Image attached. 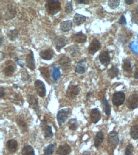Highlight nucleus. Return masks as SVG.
Here are the masks:
<instances>
[{"label":"nucleus","mask_w":138,"mask_h":155,"mask_svg":"<svg viewBox=\"0 0 138 155\" xmlns=\"http://www.w3.org/2000/svg\"><path fill=\"white\" fill-rule=\"evenodd\" d=\"M46 10L50 15H55L61 10V3L58 0H49L45 4Z\"/></svg>","instance_id":"f257e3e1"},{"label":"nucleus","mask_w":138,"mask_h":155,"mask_svg":"<svg viewBox=\"0 0 138 155\" xmlns=\"http://www.w3.org/2000/svg\"><path fill=\"white\" fill-rule=\"evenodd\" d=\"M69 111L70 109L66 108V109H63L58 112V115H57V119H58V122L59 126L63 125L65 123L66 120L68 119Z\"/></svg>","instance_id":"f03ea898"},{"label":"nucleus","mask_w":138,"mask_h":155,"mask_svg":"<svg viewBox=\"0 0 138 155\" xmlns=\"http://www.w3.org/2000/svg\"><path fill=\"white\" fill-rule=\"evenodd\" d=\"M68 39L67 37L64 36H58L55 37L54 40V45L55 46V48L59 50L62 48L64 47V46L68 44Z\"/></svg>","instance_id":"7ed1b4c3"},{"label":"nucleus","mask_w":138,"mask_h":155,"mask_svg":"<svg viewBox=\"0 0 138 155\" xmlns=\"http://www.w3.org/2000/svg\"><path fill=\"white\" fill-rule=\"evenodd\" d=\"M125 99V95L124 93L121 91L117 92L114 93V95L113 96L112 102H113V104L115 106H119L123 104Z\"/></svg>","instance_id":"20e7f679"},{"label":"nucleus","mask_w":138,"mask_h":155,"mask_svg":"<svg viewBox=\"0 0 138 155\" xmlns=\"http://www.w3.org/2000/svg\"><path fill=\"white\" fill-rule=\"evenodd\" d=\"M127 106L130 109H135L138 107V93H133L128 97Z\"/></svg>","instance_id":"39448f33"},{"label":"nucleus","mask_w":138,"mask_h":155,"mask_svg":"<svg viewBox=\"0 0 138 155\" xmlns=\"http://www.w3.org/2000/svg\"><path fill=\"white\" fill-rule=\"evenodd\" d=\"M35 87L38 95L41 97H45L46 95V88L44 83L38 79L35 82Z\"/></svg>","instance_id":"423d86ee"},{"label":"nucleus","mask_w":138,"mask_h":155,"mask_svg":"<svg viewBox=\"0 0 138 155\" xmlns=\"http://www.w3.org/2000/svg\"><path fill=\"white\" fill-rule=\"evenodd\" d=\"M80 92V88L78 85L71 84L66 92V97L69 98H74L77 97Z\"/></svg>","instance_id":"0eeeda50"},{"label":"nucleus","mask_w":138,"mask_h":155,"mask_svg":"<svg viewBox=\"0 0 138 155\" xmlns=\"http://www.w3.org/2000/svg\"><path fill=\"white\" fill-rule=\"evenodd\" d=\"M108 141L109 145L113 148H115L119 143V138L118 133L115 131H112L108 135Z\"/></svg>","instance_id":"6e6552de"},{"label":"nucleus","mask_w":138,"mask_h":155,"mask_svg":"<svg viewBox=\"0 0 138 155\" xmlns=\"http://www.w3.org/2000/svg\"><path fill=\"white\" fill-rule=\"evenodd\" d=\"M101 45L99 41L97 39H94L90 43L89 46V53L91 55H94L95 53H96L101 48Z\"/></svg>","instance_id":"1a4fd4ad"},{"label":"nucleus","mask_w":138,"mask_h":155,"mask_svg":"<svg viewBox=\"0 0 138 155\" xmlns=\"http://www.w3.org/2000/svg\"><path fill=\"white\" fill-rule=\"evenodd\" d=\"M26 65L28 68H30L31 70H34L36 68L35 66V60L34 57V54L32 50H30V53L26 56Z\"/></svg>","instance_id":"9d476101"},{"label":"nucleus","mask_w":138,"mask_h":155,"mask_svg":"<svg viewBox=\"0 0 138 155\" xmlns=\"http://www.w3.org/2000/svg\"><path fill=\"white\" fill-rule=\"evenodd\" d=\"M27 102L29 103L30 106L36 112H38L40 111L38 101L37 98L34 95H27Z\"/></svg>","instance_id":"9b49d317"},{"label":"nucleus","mask_w":138,"mask_h":155,"mask_svg":"<svg viewBox=\"0 0 138 155\" xmlns=\"http://www.w3.org/2000/svg\"><path fill=\"white\" fill-rule=\"evenodd\" d=\"M99 60L100 62L102 64V65H103L104 66H108V64L110 62V55H109V54L108 51H103V52L99 55Z\"/></svg>","instance_id":"f8f14e48"},{"label":"nucleus","mask_w":138,"mask_h":155,"mask_svg":"<svg viewBox=\"0 0 138 155\" xmlns=\"http://www.w3.org/2000/svg\"><path fill=\"white\" fill-rule=\"evenodd\" d=\"M59 64L63 70H67L71 67V60L67 56L63 55L59 59Z\"/></svg>","instance_id":"ddd939ff"},{"label":"nucleus","mask_w":138,"mask_h":155,"mask_svg":"<svg viewBox=\"0 0 138 155\" xmlns=\"http://www.w3.org/2000/svg\"><path fill=\"white\" fill-rule=\"evenodd\" d=\"M71 38L76 43H82L87 41V36L83 33L82 31L73 35L71 36Z\"/></svg>","instance_id":"4468645a"},{"label":"nucleus","mask_w":138,"mask_h":155,"mask_svg":"<svg viewBox=\"0 0 138 155\" xmlns=\"http://www.w3.org/2000/svg\"><path fill=\"white\" fill-rule=\"evenodd\" d=\"M90 119L93 123H97L101 118V114L97 108H94L90 111Z\"/></svg>","instance_id":"2eb2a0df"},{"label":"nucleus","mask_w":138,"mask_h":155,"mask_svg":"<svg viewBox=\"0 0 138 155\" xmlns=\"http://www.w3.org/2000/svg\"><path fill=\"white\" fill-rule=\"evenodd\" d=\"M54 52L52 49L48 48L45 50H43L40 51V56L44 60H50L54 57Z\"/></svg>","instance_id":"dca6fc26"},{"label":"nucleus","mask_w":138,"mask_h":155,"mask_svg":"<svg viewBox=\"0 0 138 155\" xmlns=\"http://www.w3.org/2000/svg\"><path fill=\"white\" fill-rule=\"evenodd\" d=\"M86 63L87 60L85 59L80 60L77 64V67H76L75 71L80 74H82L86 71Z\"/></svg>","instance_id":"f3484780"},{"label":"nucleus","mask_w":138,"mask_h":155,"mask_svg":"<svg viewBox=\"0 0 138 155\" xmlns=\"http://www.w3.org/2000/svg\"><path fill=\"white\" fill-rule=\"evenodd\" d=\"M71 151V147L67 144L61 145L57 150L56 153L58 155H68Z\"/></svg>","instance_id":"a211bd4d"},{"label":"nucleus","mask_w":138,"mask_h":155,"mask_svg":"<svg viewBox=\"0 0 138 155\" xmlns=\"http://www.w3.org/2000/svg\"><path fill=\"white\" fill-rule=\"evenodd\" d=\"M43 131H44V136L46 139L51 138L53 136V132H52V126L50 125H46L45 123L44 124L41 123Z\"/></svg>","instance_id":"6ab92c4d"},{"label":"nucleus","mask_w":138,"mask_h":155,"mask_svg":"<svg viewBox=\"0 0 138 155\" xmlns=\"http://www.w3.org/2000/svg\"><path fill=\"white\" fill-rule=\"evenodd\" d=\"M104 139V135L102 131H99L97 133L96 137L94 138V146L99 148L103 143Z\"/></svg>","instance_id":"aec40b11"},{"label":"nucleus","mask_w":138,"mask_h":155,"mask_svg":"<svg viewBox=\"0 0 138 155\" xmlns=\"http://www.w3.org/2000/svg\"><path fill=\"white\" fill-rule=\"evenodd\" d=\"M18 143L15 139H10L9 140L7 143V147L8 151L12 153H15L17 149Z\"/></svg>","instance_id":"412c9836"},{"label":"nucleus","mask_w":138,"mask_h":155,"mask_svg":"<svg viewBox=\"0 0 138 155\" xmlns=\"http://www.w3.org/2000/svg\"><path fill=\"white\" fill-rule=\"evenodd\" d=\"M69 52L70 55L73 57H77L80 55V49L78 46L77 45H71L70 47L68 48Z\"/></svg>","instance_id":"4be33fe9"},{"label":"nucleus","mask_w":138,"mask_h":155,"mask_svg":"<svg viewBox=\"0 0 138 155\" xmlns=\"http://www.w3.org/2000/svg\"><path fill=\"white\" fill-rule=\"evenodd\" d=\"M71 28H72V22L70 20L65 21L63 22H61L60 25V29L64 32L69 31Z\"/></svg>","instance_id":"5701e85b"},{"label":"nucleus","mask_w":138,"mask_h":155,"mask_svg":"<svg viewBox=\"0 0 138 155\" xmlns=\"http://www.w3.org/2000/svg\"><path fill=\"white\" fill-rule=\"evenodd\" d=\"M17 123L22 132H26V131L27 130L28 126L25 120L23 118H22V117H20V118H18L17 119Z\"/></svg>","instance_id":"b1692460"},{"label":"nucleus","mask_w":138,"mask_h":155,"mask_svg":"<svg viewBox=\"0 0 138 155\" xmlns=\"http://www.w3.org/2000/svg\"><path fill=\"white\" fill-rule=\"evenodd\" d=\"M85 21H86V17L80 15L79 13H76L73 18V21L77 26H80L81 24H82Z\"/></svg>","instance_id":"393cba45"},{"label":"nucleus","mask_w":138,"mask_h":155,"mask_svg":"<svg viewBox=\"0 0 138 155\" xmlns=\"http://www.w3.org/2000/svg\"><path fill=\"white\" fill-rule=\"evenodd\" d=\"M22 155H35L34 149L30 145H26L22 149Z\"/></svg>","instance_id":"a878e982"},{"label":"nucleus","mask_w":138,"mask_h":155,"mask_svg":"<svg viewBox=\"0 0 138 155\" xmlns=\"http://www.w3.org/2000/svg\"><path fill=\"white\" fill-rule=\"evenodd\" d=\"M118 73H119V69L117 66H115V65H112L111 68L110 69H109L108 71V76L111 79L117 77Z\"/></svg>","instance_id":"bb28decb"},{"label":"nucleus","mask_w":138,"mask_h":155,"mask_svg":"<svg viewBox=\"0 0 138 155\" xmlns=\"http://www.w3.org/2000/svg\"><path fill=\"white\" fill-rule=\"evenodd\" d=\"M122 68L127 73H130L132 71V65L131 62L127 59H123L122 63Z\"/></svg>","instance_id":"cd10ccee"},{"label":"nucleus","mask_w":138,"mask_h":155,"mask_svg":"<svg viewBox=\"0 0 138 155\" xmlns=\"http://www.w3.org/2000/svg\"><path fill=\"white\" fill-rule=\"evenodd\" d=\"M52 76L54 81H58L61 76L60 69L58 67H54L52 69Z\"/></svg>","instance_id":"c85d7f7f"},{"label":"nucleus","mask_w":138,"mask_h":155,"mask_svg":"<svg viewBox=\"0 0 138 155\" xmlns=\"http://www.w3.org/2000/svg\"><path fill=\"white\" fill-rule=\"evenodd\" d=\"M68 127L70 130H77L78 129V122L76 118H72L70 119L68 121Z\"/></svg>","instance_id":"c756f323"},{"label":"nucleus","mask_w":138,"mask_h":155,"mask_svg":"<svg viewBox=\"0 0 138 155\" xmlns=\"http://www.w3.org/2000/svg\"><path fill=\"white\" fill-rule=\"evenodd\" d=\"M130 134L133 139H138V125H135L132 126Z\"/></svg>","instance_id":"7c9ffc66"},{"label":"nucleus","mask_w":138,"mask_h":155,"mask_svg":"<svg viewBox=\"0 0 138 155\" xmlns=\"http://www.w3.org/2000/svg\"><path fill=\"white\" fill-rule=\"evenodd\" d=\"M7 36L11 41H15L18 36V31L17 29L10 30L7 32Z\"/></svg>","instance_id":"2f4dec72"},{"label":"nucleus","mask_w":138,"mask_h":155,"mask_svg":"<svg viewBox=\"0 0 138 155\" xmlns=\"http://www.w3.org/2000/svg\"><path fill=\"white\" fill-rule=\"evenodd\" d=\"M15 71V68L12 65H9L4 68V73L7 76H11Z\"/></svg>","instance_id":"473e14b6"},{"label":"nucleus","mask_w":138,"mask_h":155,"mask_svg":"<svg viewBox=\"0 0 138 155\" xmlns=\"http://www.w3.org/2000/svg\"><path fill=\"white\" fill-rule=\"evenodd\" d=\"M54 144H49L44 149V155H51L54 151Z\"/></svg>","instance_id":"72a5a7b5"},{"label":"nucleus","mask_w":138,"mask_h":155,"mask_svg":"<svg viewBox=\"0 0 138 155\" xmlns=\"http://www.w3.org/2000/svg\"><path fill=\"white\" fill-rule=\"evenodd\" d=\"M39 69L43 77L46 78V79H49L50 78V72H49V69L48 68L45 67H41Z\"/></svg>","instance_id":"f704fd0d"},{"label":"nucleus","mask_w":138,"mask_h":155,"mask_svg":"<svg viewBox=\"0 0 138 155\" xmlns=\"http://www.w3.org/2000/svg\"><path fill=\"white\" fill-rule=\"evenodd\" d=\"M103 102L104 105V111H105L106 114L108 116H109L111 114V107L109 106V102L106 98H104Z\"/></svg>","instance_id":"c9c22d12"},{"label":"nucleus","mask_w":138,"mask_h":155,"mask_svg":"<svg viewBox=\"0 0 138 155\" xmlns=\"http://www.w3.org/2000/svg\"><path fill=\"white\" fill-rule=\"evenodd\" d=\"M108 4L111 8L115 9L119 6V4H120V1H118V0H109V1H108Z\"/></svg>","instance_id":"e433bc0d"},{"label":"nucleus","mask_w":138,"mask_h":155,"mask_svg":"<svg viewBox=\"0 0 138 155\" xmlns=\"http://www.w3.org/2000/svg\"><path fill=\"white\" fill-rule=\"evenodd\" d=\"M131 49L134 51L136 54H138V42L137 41H132L130 45Z\"/></svg>","instance_id":"4c0bfd02"},{"label":"nucleus","mask_w":138,"mask_h":155,"mask_svg":"<svg viewBox=\"0 0 138 155\" xmlns=\"http://www.w3.org/2000/svg\"><path fill=\"white\" fill-rule=\"evenodd\" d=\"M73 11V6H72V3L71 1H68L66 4V7H65V12L67 13H69Z\"/></svg>","instance_id":"58836bf2"},{"label":"nucleus","mask_w":138,"mask_h":155,"mask_svg":"<svg viewBox=\"0 0 138 155\" xmlns=\"http://www.w3.org/2000/svg\"><path fill=\"white\" fill-rule=\"evenodd\" d=\"M133 153V145L132 144H128L125 149V155H132Z\"/></svg>","instance_id":"ea45409f"},{"label":"nucleus","mask_w":138,"mask_h":155,"mask_svg":"<svg viewBox=\"0 0 138 155\" xmlns=\"http://www.w3.org/2000/svg\"><path fill=\"white\" fill-rule=\"evenodd\" d=\"M118 24H123V25H125V24H127L126 18H125V17L124 15H122V16L120 17V19H119V21H118Z\"/></svg>","instance_id":"a19ab883"},{"label":"nucleus","mask_w":138,"mask_h":155,"mask_svg":"<svg viewBox=\"0 0 138 155\" xmlns=\"http://www.w3.org/2000/svg\"><path fill=\"white\" fill-rule=\"evenodd\" d=\"M0 91H1V93H0V97H1V98H2L4 95H5V91H4V89L3 87H1Z\"/></svg>","instance_id":"79ce46f5"},{"label":"nucleus","mask_w":138,"mask_h":155,"mask_svg":"<svg viewBox=\"0 0 138 155\" xmlns=\"http://www.w3.org/2000/svg\"><path fill=\"white\" fill-rule=\"evenodd\" d=\"M77 2H78V3H83V4H89V1H86V0H78V1H77Z\"/></svg>","instance_id":"37998d69"},{"label":"nucleus","mask_w":138,"mask_h":155,"mask_svg":"<svg viewBox=\"0 0 138 155\" xmlns=\"http://www.w3.org/2000/svg\"><path fill=\"white\" fill-rule=\"evenodd\" d=\"M125 2L127 4H131L134 3V1H133V0H125Z\"/></svg>","instance_id":"c03bdc74"},{"label":"nucleus","mask_w":138,"mask_h":155,"mask_svg":"<svg viewBox=\"0 0 138 155\" xmlns=\"http://www.w3.org/2000/svg\"><path fill=\"white\" fill-rule=\"evenodd\" d=\"M17 62H18V65H19L20 66H21V67H24V64H23V63H22V61H21L19 59H17Z\"/></svg>","instance_id":"a18cd8bd"},{"label":"nucleus","mask_w":138,"mask_h":155,"mask_svg":"<svg viewBox=\"0 0 138 155\" xmlns=\"http://www.w3.org/2000/svg\"><path fill=\"white\" fill-rule=\"evenodd\" d=\"M134 78H135V79H138V69H137V70L135 72Z\"/></svg>","instance_id":"49530a36"},{"label":"nucleus","mask_w":138,"mask_h":155,"mask_svg":"<svg viewBox=\"0 0 138 155\" xmlns=\"http://www.w3.org/2000/svg\"><path fill=\"white\" fill-rule=\"evenodd\" d=\"M82 155H90V153L89 151H85L83 153Z\"/></svg>","instance_id":"de8ad7c7"},{"label":"nucleus","mask_w":138,"mask_h":155,"mask_svg":"<svg viewBox=\"0 0 138 155\" xmlns=\"http://www.w3.org/2000/svg\"><path fill=\"white\" fill-rule=\"evenodd\" d=\"M92 95V92H89L88 93H87V99H88L89 98V96H90Z\"/></svg>","instance_id":"09e8293b"},{"label":"nucleus","mask_w":138,"mask_h":155,"mask_svg":"<svg viewBox=\"0 0 138 155\" xmlns=\"http://www.w3.org/2000/svg\"><path fill=\"white\" fill-rule=\"evenodd\" d=\"M136 14H137V15L138 16V6L136 8Z\"/></svg>","instance_id":"8fccbe9b"}]
</instances>
